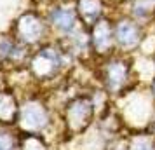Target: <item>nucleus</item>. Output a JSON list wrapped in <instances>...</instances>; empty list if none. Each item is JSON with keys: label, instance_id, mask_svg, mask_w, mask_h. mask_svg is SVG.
<instances>
[{"label": "nucleus", "instance_id": "obj_1", "mask_svg": "<svg viewBox=\"0 0 155 150\" xmlns=\"http://www.w3.org/2000/svg\"><path fill=\"white\" fill-rule=\"evenodd\" d=\"M73 59L75 58L59 44V40H49L33 49L28 61V70L33 79L47 82L56 79L68 66V61Z\"/></svg>", "mask_w": 155, "mask_h": 150}, {"label": "nucleus", "instance_id": "obj_2", "mask_svg": "<svg viewBox=\"0 0 155 150\" xmlns=\"http://www.w3.org/2000/svg\"><path fill=\"white\" fill-rule=\"evenodd\" d=\"M11 33L30 49H37L38 45L49 42V35H52L44 11L38 9L23 11L12 23Z\"/></svg>", "mask_w": 155, "mask_h": 150}, {"label": "nucleus", "instance_id": "obj_3", "mask_svg": "<svg viewBox=\"0 0 155 150\" xmlns=\"http://www.w3.org/2000/svg\"><path fill=\"white\" fill-rule=\"evenodd\" d=\"M103 59L105 61L101 65V82L105 87V93L110 96L122 94L127 89L133 77V66L127 54L115 52Z\"/></svg>", "mask_w": 155, "mask_h": 150}, {"label": "nucleus", "instance_id": "obj_4", "mask_svg": "<svg viewBox=\"0 0 155 150\" xmlns=\"http://www.w3.org/2000/svg\"><path fill=\"white\" fill-rule=\"evenodd\" d=\"M113 28L117 52L120 54H131L141 49L147 40V26L133 19L127 12H119L113 16Z\"/></svg>", "mask_w": 155, "mask_h": 150}, {"label": "nucleus", "instance_id": "obj_5", "mask_svg": "<svg viewBox=\"0 0 155 150\" xmlns=\"http://www.w3.org/2000/svg\"><path fill=\"white\" fill-rule=\"evenodd\" d=\"M44 14L47 18L51 32L56 35V38H61V37L71 33L80 25V18H78L73 0L47 4V7L44 9Z\"/></svg>", "mask_w": 155, "mask_h": 150}, {"label": "nucleus", "instance_id": "obj_6", "mask_svg": "<svg viewBox=\"0 0 155 150\" xmlns=\"http://www.w3.org/2000/svg\"><path fill=\"white\" fill-rule=\"evenodd\" d=\"M18 124L25 133H40L51 124L49 108L37 98H30L19 105Z\"/></svg>", "mask_w": 155, "mask_h": 150}, {"label": "nucleus", "instance_id": "obj_7", "mask_svg": "<svg viewBox=\"0 0 155 150\" xmlns=\"http://www.w3.org/2000/svg\"><path fill=\"white\" fill-rule=\"evenodd\" d=\"M96 112V105L91 96H75L66 103L64 121L71 133L84 131L92 122V115Z\"/></svg>", "mask_w": 155, "mask_h": 150}, {"label": "nucleus", "instance_id": "obj_8", "mask_svg": "<svg viewBox=\"0 0 155 150\" xmlns=\"http://www.w3.org/2000/svg\"><path fill=\"white\" fill-rule=\"evenodd\" d=\"M91 45L92 54L99 58H108L117 52L115 45V28H113V16H105L103 19L94 23L91 28Z\"/></svg>", "mask_w": 155, "mask_h": 150}, {"label": "nucleus", "instance_id": "obj_9", "mask_svg": "<svg viewBox=\"0 0 155 150\" xmlns=\"http://www.w3.org/2000/svg\"><path fill=\"white\" fill-rule=\"evenodd\" d=\"M33 49L21 44L11 32L0 33V65L7 66H23L28 65Z\"/></svg>", "mask_w": 155, "mask_h": 150}, {"label": "nucleus", "instance_id": "obj_10", "mask_svg": "<svg viewBox=\"0 0 155 150\" xmlns=\"http://www.w3.org/2000/svg\"><path fill=\"white\" fill-rule=\"evenodd\" d=\"M56 40H59V44H61L75 59H77V58H84L85 54L92 52L89 26H85L82 23H80L71 33L61 37V38H56Z\"/></svg>", "mask_w": 155, "mask_h": 150}, {"label": "nucleus", "instance_id": "obj_11", "mask_svg": "<svg viewBox=\"0 0 155 150\" xmlns=\"http://www.w3.org/2000/svg\"><path fill=\"white\" fill-rule=\"evenodd\" d=\"M77 7L80 23L91 28L94 23L108 16V7L112 5L108 0H73Z\"/></svg>", "mask_w": 155, "mask_h": 150}, {"label": "nucleus", "instance_id": "obj_12", "mask_svg": "<svg viewBox=\"0 0 155 150\" xmlns=\"http://www.w3.org/2000/svg\"><path fill=\"white\" fill-rule=\"evenodd\" d=\"M124 7L133 19L145 25L147 28L155 25V0H129Z\"/></svg>", "mask_w": 155, "mask_h": 150}, {"label": "nucleus", "instance_id": "obj_13", "mask_svg": "<svg viewBox=\"0 0 155 150\" xmlns=\"http://www.w3.org/2000/svg\"><path fill=\"white\" fill-rule=\"evenodd\" d=\"M19 115V103L11 91H0V122L14 124Z\"/></svg>", "mask_w": 155, "mask_h": 150}, {"label": "nucleus", "instance_id": "obj_14", "mask_svg": "<svg viewBox=\"0 0 155 150\" xmlns=\"http://www.w3.org/2000/svg\"><path fill=\"white\" fill-rule=\"evenodd\" d=\"M127 150H155L153 135H138L127 145Z\"/></svg>", "mask_w": 155, "mask_h": 150}, {"label": "nucleus", "instance_id": "obj_15", "mask_svg": "<svg viewBox=\"0 0 155 150\" xmlns=\"http://www.w3.org/2000/svg\"><path fill=\"white\" fill-rule=\"evenodd\" d=\"M21 150H47L44 140L38 136V133H25V138L21 142Z\"/></svg>", "mask_w": 155, "mask_h": 150}, {"label": "nucleus", "instance_id": "obj_16", "mask_svg": "<svg viewBox=\"0 0 155 150\" xmlns=\"http://www.w3.org/2000/svg\"><path fill=\"white\" fill-rule=\"evenodd\" d=\"M16 148V138L12 133L5 129H0V150H14Z\"/></svg>", "mask_w": 155, "mask_h": 150}, {"label": "nucleus", "instance_id": "obj_17", "mask_svg": "<svg viewBox=\"0 0 155 150\" xmlns=\"http://www.w3.org/2000/svg\"><path fill=\"white\" fill-rule=\"evenodd\" d=\"M108 2H110L112 5H119V7H124V5H126L129 0H108Z\"/></svg>", "mask_w": 155, "mask_h": 150}, {"label": "nucleus", "instance_id": "obj_18", "mask_svg": "<svg viewBox=\"0 0 155 150\" xmlns=\"http://www.w3.org/2000/svg\"><path fill=\"white\" fill-rule=\"evenodd\" d=\"M150 133L155 136V112L152 114V121H150Z\"/></svg>", "mask_w": 155, "mask_h": 150}, {"label": "nucleus", "instance_id": "obj_19", "mask_svg": "<svg viewBox=\"0 0 155 150\" xmlns=\"http://www.w3.org/2000/svg\"><path fill=\"white\" fill-rule=\"evenodd\" d=\"M150 94H152V98L155 100V79L152 80V84H150Z\"/></svg>", "mask_w": 155, "mask_h": 150}, {"label": "nucleus", "instance_id": "obj_20", "mask_svg": "<svg viewBox=\"0 0 155 150\" xmlns=\"http://www.w3.org/2000/svg\"><path fill=\"white\" fill-rule=\"evenodd\" d=\"M52 2H70V0H47V4H52Z\"/></svg>", "mask_w": 155, "mask_h": 150}, {"label": "nucleus", "instance_id": "obj_21", "mask_svg": "<svg viewBox=\"0 0 155 150\" xmlns=\"http://www.w3.org/2000/svg\"><path fill=\"white\" fill-rule=\"evenodd\" d=\"M152 61H153V65H155V49H153V54H152Z\"/></svg>", "mask_w": 155, "mask_h": 150}]
</instances>
